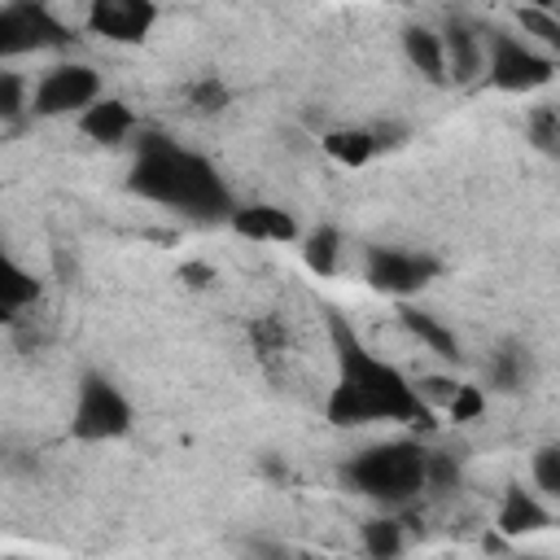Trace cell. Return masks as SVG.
I'll return each instance as SVG.
<instances>
[{
  "mask_svg": "<svg viewBox=\"0 0 560 560\" xmlns=\"http://www.w3.org/2000/svg\"><path fill=\"white\" fill-rule=\"evenodd\" d=\"M101 92V79L96 70L88 66H57L48 70L39 83H35V96H31V109L39 118H57V114H74V109H88Z\"/></svg>",
  "mask_w": 560,
  "mask_h": 560,
  "instance_id": "cell-7",
  "label": "cell"
},
{
  "mask_svg": "<svg viewBox=\"0 0 560 560\" xmlns=\"http://www.w3.org/2000/svg\"><path fill=\"white\" fill-rule=\"evenodd\" d=\"M556 61L525 48L516 35H490V83L503 92H534L542 83H551Z\"/></svg>",
  "mask_w": 560,
  "mask_h": 560,
  "instance_id": "cell-6",
  "label": "cell"
},
{
  "mask_svg": "<svg viewBox=\"0 0 560 560\" xmlns=\"http://www.w3.org/2000/svg\"><path fill=\"white\" fill-rule=\"evenodd\" d=\"M346 481L368 494V499H385V503H402L411 494H420L429 486V451L416 442H385V446H368L363 455L350 459Z\"/></svg>",
  "mask_w": 560,
  "mask_h": 560,
  "instance_id": "cell-3",
  "label": "cell"
},
{
  "mask_svg": "<svg viewBox=\"0 0 560 560\" xmlns=\"http://www.w3.org/2000/svg\"><path fill=\"white\" fill-rule=\"evenodd\" d=\"M402 52H407V61H411L429 83H451L442 35H433V31H424V26H407V31H402Z\"/></svg>",
  "mask_w": 560,
  "mask_h": 560,
  "instance_id": "cell-12",
  "label": "cell"
},
{
  "mask_svg": "<svg viewBox=\"0 0 560 560\" xmlns=\"http://www.w3.org/2000/svg\"><path fill=\"white\" fill-rule=\"evenodd\" d=\"M337 249H341V236H337V228H315L311 236H306V267H315L319 276H328V271H337Z\"/></svg>",
  "mask_w": 560,
  "mask_h": 560,
  "instance_id": "cell-18",
  "label": "cell"
},
{
  "mask_svg": "<svg viewBox=\"0 0 560 560\" xmlns=\"http://www.w3.org/2000/svg\"><path fill=\"white\" fill-rule=\"evenodd\" d=\"M438 271H442V262L433 254H407V249H372L368 254V284L381 293H394V298L424 289Z\"/></svg>",
  "mask_w": 560,
  "mask_h": 560,
  "instance_id": "cell-8",
  "label": "cell"
},
{
  "mask_svg": "<svg viewBox=\"0 0 560 560\" xmlns=\"http://www.w3.org/2000/svg\"><path fill=\"white\" fill-rule=\"evenodd\" d=\"M542 525H547L542 503H538L525 486H508L503 508H499V529L516 538V534H534V529H542Z\"/></svg>",
  "mask_w": 560,
  "mask_h": 560,
  "instance_id": "cell-13",
  "label": "cell"
},
{
  "mask_svg": "<svg viewBox=\"0 0 560 560\" xmlns=\"http://www.w3.org/2000/svg\"><path fill=\"white\" fill-rule=\"evenodd\" d=\"M131 429V402L118 394V385H109L105 376L88 372L79 381V398H74V416H70V433L83 442H105Z\"/></svg>",
  "mask_w": 560,
  "mask_h": 560,
  "instance_id": "cell-4",
  "label": "cell"
},
{
  "mask_svg": "<svg viewBox=\"0 0 560 560\" xmlns=\"http://www.w3.org/2000/svg\"><path fill=\"white\" fill-rule=\"evenodd\" d=\"M521 26L538 39V44H547L551 52H560V13L556 9H542V4H521Z\"/></svg>",
  "mask_w": 560,
  "mask_h": 560,
  "instance_id": "cell-19",
  "label": "cell"
},
{
  "mask_svg": "<svg viewBox=\"0 0 560 560\" xmlns=\"http://www.w3.org/2000/svg\"><path fill=\"white\" fill-rule=\"evenodd\" d=\"M442 44H446V74H451L455 83H472V79L481 74V48H477L472 31L451 22L446 35H442Z\"/></svg>",
  "mask_w": 560,
  "mask_h": 560,
  "instance_id": "cell-14",
  "label": "cell"
},
{
  "mask_svg": "<svg viewBox=\"0 0 560 560\" xmlns=\"http://www.w3.org/2000/svg\"><path fill=\"white\" fill-rule=\"evenodd\" d=\"M188 105H192L197 114H219V109L228 105V88H223L219 79H197V83L188 88Z\"/></svg>",
  "mask_w": 560,
  "mask_h": 560,
  "instance_id": "cell-23",
  "label": "cell"
},
{
  "mask_svg": "<svg viewBox=\"0 0 560 560\" xmlns=\"http://www.w3.org/2000/svg\"><path fill=\"white\" fill-rule=\"evenodd\" d=\"M79 127H83V136L88 140H101V144H118L131 127H136V118H131V109L122 105V101H109V96H96L83 114H79Z\"/></svg>",
  "mask_w": 560,
  "mask_h": 560,
  "instance_id": "cell-10",
  "label": "cell"
},
{
  "mask_svg": "<svg viewBox=\"0 0 560 560\" xmlns=\"http://www.w3.org/2000/svg\"><path fill=\"white\" fill-rule=\"evenodd\" d=\"M363 547H368L372 556H381V560H385V556H398V551H402V529H398V521H385V516H381V521H368V525H363Z\"/></svg>",
  "mask_w": 560,
  "mask_h": 560,
  "instance_id": "cell-22",
  "label": "cell"
},
{
  "mask_svg": "<svg viewBox=\"0 0 560 560\" xmlns=\"http://www.w3.org/2000/svg\"><path fill=\"white\" fill-rule=\"evenodd\" d=\"M398 315H402L407 332H411L420 346H429V350H433V354H442V359H459V341H455V332H451V328H442L429 311H420V306H398Z\"/></svg>",
  "mask_w": 560,
  "mask_h": 560,
  "instance_id": "cell-17",
  "label": "cell"
},
{
  "mask_svg": "<svg viewBox=\"0 0 560 560\" xmlns=\"http://www.w3.org/2000/svg\"><path fill=\"white\" fill-rule=\"evenodd\" d=\"M481 407H486L481 389H477V385H459V389L451 394V402H446V416H451L455 424H464V420H477Z\"/></svg>",
  "mask_w": 560,
  "mask_h": 560,
  "instance_id": "cell-25",
  "label": "cell"
},
{
  "mask_svg": "<svg viewBox=\"0 0 560 560\" xmlns=\"http://www.w3.org/2000/svg\"><path fill=\"white\" fill-rule=\"evenodd\" d=\"M35 298H39V280L26 267H18L13 258H4L0 262V315L18 319V311L35 306Z\"/></svg>",
  "mask_w": 560,
  "mask_h": 560,
  "instance_id": "cell-15",
  "label": "cell"
},
{
  "mask_svg": "<svg viewBox=\"0 0 560 560\" xmlns=\"http://www.w3.org/2000/svg\"><path fill=\"white\" fill-rule=\"evenodd\" d=\"M249 341H254L258 359H262V363H271L276 354H284V324H280L276 315H262V319H254V324H249Z\"/></svg>",
  "mask_w": 560,
  "mask_h": 560,
  "instance_id": "cell-21",
  "label": "cell"
},
{
  "mask_svg": "<svg viewBox=\"0 0 560 560\" xmlns=\"http://www.w3.org/2000/svg\"><path fill=\"white\" fill-rule=\"evenodd\" d=\"M534 481H538V490H547V494L560 499V446L534 451Z\"/></svg>",
  "mask_w": 560,
  "mask_h": 560,
  "instance_id": "cell-24",
  "label": "cell"
},
{
  "mask_svg": "<svg viewBox=\"0 0 560 560\" xmlns=\"http://www.w3.org/2000/svg\"><path fill=\"white\" fill-rule=\"evenodd\" d=\"M529 4H542V9H551V4H556V0H529Z\"/></svg>",
  "mask_w": 560,
  "mask_h": 560,
  "instance_id": "cell-31",
  "label": "cell"
},
{
  "mask_svg": "<svg viewBox=\"0 0 560 560\" xmlns=\"http://www.w3.org/2000/svg\"><path fill=\"white\" fill-rule=\"evenodd\" d=\"M228 219L241 236H254V241H293L298 236V223L276 206H236Z\"/></svg>",
  "mask_w": 560,
  "mask_h": 560,
  "instance_id": "cell-11",
  "label": "cell"
},
{
  "mask_svg": "<svg viewBox=\"0 0 560 560\" xmlns=\"http://www.w3.org/2000/svg\"><path fill=\"white\" fill-rule=\"evenodd\" d=\"M459 472H455V464L446 459V455H438V451H429V486H451Z\"/></svg>",
  "mask_w": 560,
  "mask_h": 560,
  "instance_id": "cell-28",
  "label": "cell"
},
{
  "mask_svg": "<svg viewBox=\"0 0 560 560\" xmlns=\"http://www.w3.org/2000/svg\"><path fill=\"white\" fill-rule=\"evenodd\" d=\"M416 389H420V398H424V402H433V398L451 402V394H455L459 385H451V381H442V376H429V381H424V385H416Z\"/></svg>",
  "mask_w": 560,
  "mask_h": 560,
  "instance_id": "cell-30",
  "label": "cell"
},
{
  "mask_svg": "<svg viewBox=\"0 0 560 560\" xmlns=\"http://www.w3.org/2000/svg\"><path fill=\"white\" fill-rule=\"evenodd\" d=\"M529 140H534V149L560 158V105H542L529 114Z\"/></svg>",
  "mask_w": 560,
  "mask_h": 560,
  "instance_id": "cell-20",
  "label": "cell"
},
{
  "mask_svg": "<svg viewBox=\"0 0 560 560\" xmlns=\"http://www.w3.org/2000/svg\"><path fill=\"white\" fill-rule=\"evenodd\" d=\"M179 280H184L188 289H206V284H214V267H206V262H184V267H179Z\"/></svg>",
  "mask_w": 560,
  "mask_h": 560,
  "instance_id": "cell-29",
  "label": "cell"
},
{
  "mask_svg": "<svg viewBox=\"0 0 560 560\" xmlns=\"http://www.w3.org/2000/svg\"><path fill=\"white\" fill-rule=\"evenodd\" d=\"M18 109H22V74L4 70L0 74V114L4 118H18Z\"/></svg>",
  "mask_w": 560,
  "mask_h": 560,
  "instance_id": "cell-26",
  "label": "cell"
},
{
  "mask_svg": "<svg viewBox=\"0 0 560 560\" xmlns=\"http://www.w3.org/2000/svg\"><path fill=\"white\" fill-rule=\"evenodd\" d=\"M494 385H499V389H516V385H521V359H516L512 350H503V354L494 359Z\"/></svg>",
  "mask_w": 560,
  "mask_h": 560,
  "instance_id": "cell-27",
  "label": "cell"
},
{
  "mask_svg": "<svg viewBox=\"0 0 560 560\" xmlns=\"http://www.w3.org/2000/svg\"><path fill=\"white\" fill-rule=\"evenodd\" d=\"M70 31L39 4V0H9L0 9V52L18 57V52H39V48H57L66 44Z\"/></svg>",
  "mask_w": 560,
  "mask_h": 560,
  "instance_id": "cell-5",
  "label": "cell"
},
{
  "mask_svg": "<svg viewBox=\"0 0 560 560\" xmlns=\"http://www.w3.org/2000/svg\"><path fill=\"white\" fill-rule=\"evenodd\" d=\"M328 332H332V350H337V385L324 402L332 424H372V420H402L411 429H433V407L420 398L416 385H407V376L376 359L354 328L346 324V315H328Z\"/></svg>",
  "mask_w": 560,
  "mask_h": 560,
  "instance_id": "cell-1",
  "label": "cell"
},
{
  "mask_svg": "<svg viewBox=\"0 0 560 560\" xmlns=\"http://www.w3.org/2000/svg\"><path fill=\"white\" fill-rule=\"evenodd\" d=\"M158 22L153 0H92L88 4V26L114 44H140Z\"/></svg>",
  "mask_w": 560,
  "mask_h": 560,
  "instance_id": "cell-9",
  "label": "cell"
},
{
  "mask_svg": "<svg viewBox=\"0 0 560 560\" xmlns=\"http://www.w3.org/2000/svg\"><path fill=\"white\" fill-rule=\"evenodd\" d=\"M381 149V136L376 131H363V127H341V131H328L324 136V153L341 166H363L372 153Z\"/></svg>",
  "mask_w": 560,
  "mask_h": 560,
  "instance_id": "cell-16",
  "label": "cell"
},
{
  "mask_svg": "<svg viewBox=\"0 0 560 560\" xmlns=\"http://www.w3.org/2000/svg\"><path fill=\"white\" fill-rule=\"evenodd\" d=\"M127 184H131V192L162 201V206H175V210L197 214V219H223L236 210L219 171L201 153L179 149L166 136H140Z\"/></svg>",
  "mask_w": 560,
  "mask_h": 560,
  "instance_id": "cell-2",
  "label": "cell"
}]
</instances>
